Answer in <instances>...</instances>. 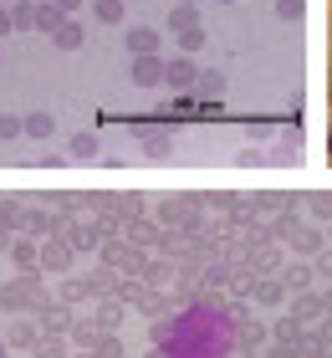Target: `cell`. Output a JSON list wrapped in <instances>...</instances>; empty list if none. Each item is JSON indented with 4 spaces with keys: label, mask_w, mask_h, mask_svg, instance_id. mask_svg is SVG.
<instances>
[{
    "label": "cell",
    "mask_w": 332,
    "mask_h": 358,
    "mask_svg": "<svg viewBox=\"0 0 332 358\" xmlns=\"http://www.w3.org/2000/svg\"><path fill=\"white\" fill-rule=\"evenodd\" d=\"M97 15H103V21H118L123 6H118V0H97Z\"/></svg>",
    "instance_id": "obj_1"
},
{
    "label": "cell",
    "mask_w": 332,
    "mask_h": 358,
    "mask_svg": "<svg viewBox=\"0 0 332 358\" xmlns=\"http://www.w3.org/2000/svg\"><path fill=\"white\" fill-rule=\"evenodd\" d=\"M6 26H10V15H6V10H0V31H6Z\"/></svg>",
    "instance_id": "obj_2"
}]
</instances>
